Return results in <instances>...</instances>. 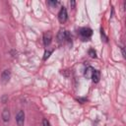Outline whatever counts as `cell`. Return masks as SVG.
<instances>
[{"instance_id": "9c48e42d", "label": "cell", "mask_w": 126, "mask_h": 126, "mask_svg": "<svg viewBox=\"0 0 126 126\" xmlns=\"http://www.w3.org/2000/svg\"><path fill=\"white\" fill-rule=\"evenodd\" d=\"M94 68L93 67H91V66H89V67H87L86 68V70H85V73H84V76L87 78V79H91L92 78V75H93V72H94Z\"/></svg>"}, {"instance_id": "5bb4252c", "label": "cell", "mask_w": 126, "mask_h": 126, "mask_svg": "<svg viewBox=\"0 0 126 126\" xmlns=\"http://www.w3.org/2000/svg\"><path fill=\"white\" fill-rule=\"evenodd\" d=\"M75 5H76V2H75V1H71V2H70V6H71L72 8H75Z\"/></svg>"}, {"instance_id": "9a60e30c", "label": "cell", "mask_w": 126, "mask_h": 126, "mask_svg": "<svg viewBox=\"0 0 126 126\" xmlns=\"http://www.w3.org/2000/svg\"><path fill=\"white\" fill-rule=\"evenodd\" d=\"M121 51H122V55H123V57H125V52H124V47H123V46H121Z\"/></svg>"}, {"instance_id": "8fae6325", "label": "cell", "mask_w": 126, "mask_h": 126, "mask_svg": "<svg viewBox=\"0 0 126 126\" xmlns=\"http://www.w3.org/2000/svg\"><path fill=\"white\" fill-rule=\"evenodd\" d=\"M51 52H52L51 50H47V51H45V52H44V56H43V60H46V59L50 56Z\"/></svg>"}, {"instance_id": "4fadbf2b", "label": "cell", "mask_w": 126, "mask_h": 126, "mask_svg": "<svg viewBox=\"0 0 126 126\" xmlns=\"http://www.w3.org/2000/svg\"><path fill=\"white\" fill-rule=\"evenodd\" d=\"M42 125L43 126H50V123H49V121L47 119H43L42 120Z\"/></svg>"}, {"instance_id": "277c9868", "label": "cell", "mask_w": 126, "mask_h": 126, "mask_svg": "<svg viewBox=\"0 0 126 126\" xmlns=\"http://www.w3.org/2000/svg\"><path fill=\"white\" fill-rule=\"evenodd\" d=\"M16 122L18 126H23L25 123V112L23 110H20L16 115Z\"/></svg>"}, {"instance_id": "ba28073f", "label": "cell", "mask_w": 126, "mask_h": 126, "mask_svg": "<svg viewBox=\"0 0 126 126\" xmlns=\"http://www.w3.org/2000/svg\"><path fill=\"white\" fill-rule=\"evenodd\" d=\"M91 79H92V81L94 83H97L99 81V79H100V73H99V71L98 70H94Z\"/></svg>"}, {"instance_id": "2e32d148", "label": "cell", "mask_w": 126, "mask_h": 126, "mask_svg": "<svg viewBox=\"0 0 126 126\" xmlns=\"http://www.w3.org/2000/svg\"><path fill=\"white\" fill-rule=\"evenodd\" d=\"M77 99H78V100H80V101H82V102H85V101L87 100L86 98H77Z\"/></svg>"}, {"instance_id": "3957f363", "label": "cell", "mask_w": 126, "mask_h": 126, "mask_svg": "<svg viewBox=\"0 0 126 126\" xmlns=\"http://www.w3.org/2000/svg\"><path fill=\"white\" fill-rule=\"evenodd\" d=\"M67 17H68V14H67V10L65 7H62L58 13V20L61 24L65 23L67 21Z\"/></svg>"}, {"instance_id": "5b68a950", "label": "cell", "mask_w": 126, "mask_h": 126, "mask_svg": "<svg viewBox=\"0 0 126 126\" xmlns=\"http://www.w3.org/2000/svg\"><path fill=\"white\" fill-rule=\"evenodd\" d=\"M10 78H11V72H10V70H4L3 72H2V74H1V81H2V83L3 84H6V83H8L9 82V80H10Z\"/></svg>"}, {"instance_id": "7c38bea8", "label": "cell", "mask_w": 126, "mask_h": 126, "mask_svg": "<svg viewBox=\"0 0 126 126\" xmlns=\"http://www.w3.org/2000/svg\"><path fill=\"white\" fill-rule=\"evenodd\" d=\"M47 4L50 6H56L58 4V2L57 1H47Z\"/></svg>"}, {"instance_id": "30bf717a", "label": "cell", "mask_w": 126, "mask_h": 126, "mask_svg": "<svg viewBox=\"0 0 126 126\" xmlns=\"http://www.w3.org/2000/svg\"><path fill=\"white\" fill-rule=\"evenodd\" d=\"M89 55H90L92 58H95V57H96V53H95V51H94V49H90V50H89Z\"/></svg>"}, {"instance_id": "52a82bcc", "label": "cell", "mask_w": 126, "mask_h": 126, "mask_svg": "<svg viewBox=\"0 0 126 126\" xmlns=\"http://www.w3.org/2000/svg\"><path fill=\"white\" fill-rule=\"evenodd\" d=\"M2 120L4 122H8L9 119H10V111L8 108H4L3 111H2Z\"/></svg>"}, {"instance_id": "7a4b0ae2", "label": "cell", "mask_w": 126, "mask_h": 126, "mask_svg": "<svg viewBox=\"0 0 126 126\" xmlns=\"http://www.w3.org/2000/svg\"><path fill=\"white\" fill-rule=\"evenodd\" d=\"M79 33H80V36L83 40H89V38L93 34V31L90 28H82L79 31Z\"/></svg>"}, {"instance_id": "8992f818", "label": "cell", "mask_w": 126, "mask_h": 126, "mask_svg": "<svg viewBox=\"0 0 126 126\" xmlns=\"http://www.w3.org/2000/svg\"><path fill=\"white\" fill-rule=\"evenodd\" d=\"M51 39H52V34L50 32H47L43 34V44L44 46H48L51 43Z\"/></svg>"}, {"instance_id": "6da1fadb", "label": "cell", "mask_w": 126, "mask_h": 126, "mask_svg": "<svg viewBox=\"0 0 126 126\" xmlns=\"http://www.w3.org/2000/svg\"><path fill=\"white\" fill-rule=\"evenodd\" d=\"M70 39H71V37H70L69 32L63 31V30H60L59 31V32L57 34V40H58V42L60 44L63 43L64 41H70Z\"/></svg>"}]
</instances>
